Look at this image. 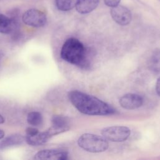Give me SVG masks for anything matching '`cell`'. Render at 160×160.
Listing matches in <instances>:
<instances>
[{
	"mask_svg": "<svg viewBox=\"0 0 160 160\" xmlns=\"http://www.w3.org/2000/svg\"><path fill=\"white\" fill-rule=\"evenodd\" d=\"M68 98L72 104L81 113L91 116L114 114L116 109L98 98L79 91H71Z\"/></svg>",
	"mask_w": 160,
	"mask_h": 160,
	"instance_id": "1",
	"label": "cell"
},
{
	"mask_svg": "<svg viewBox=\"0 0 160 160\" xmlns=\"http://www.w3.org/2000/svg\"><path fill=\"white\" fill-rule=\"evenodd\" d=\"M61 57L69 63L82 69H88L91 64L92 53L78 39L71 38L63 44L61 50Z\"/></svg>",
	"mask_w": 160,
	"mask_h": 160,
	"instance_id": "2",
	"label": "cell"
},
{
	"mask_svg": "<svg viewBox=\"0 0 160 160\" xmlns=\"http://www.w3.org/2000/svg\"><path fill=\"white\" fill-rule=\"evenodd\" d=\"M79 146L90 152H101L105 151L109 146L107 140L102 136L90 133L82 134L78 140Z\"/></svg>",
	"mask_w": 160,
	"mask_h": 160,
	"instance_id": "3",
	"label": "cell"
},
{
	"mask_svg": "<svg viewBox=\"0 0 160 160\" xmlns=\"http://www.w3.org/2000/svg\"><path fill=\"white\" fill-rule=\"evenodd\" d=\"M101 134L106 140L112 142H122L129 137L131 130L126 126H113L103 128Z\"/></svg>",
	"mask_w": 160,
	"mask_h": 160,
	"instance_id": "4",
	"label": "cell"
},
{
	"mask_svg": "<svg viewBox=\"0 0 160 160\" xmlns=\"http://www.w3.org/2000/svg\"><path fill=\"white\" fill-rule=\"evenodd\" d=\"M23 22L31 27L41 28L44 26L47 22L46 15L41 11L37 9H29L25 11L22 16Z\"/></svg>",
	"mask_w": 160,
	"mask_h": 160,
	"instance_id": "5",
	"label": "cell"
},
{
	"mask_svg": "<svg viewBox=\"0 0 160 160\" xmlns=\"http://www.w3.org/2000/svg\"><path fill=\"white\" fill-rule=\"evenodd\" d=\"M110 14L112 19L121 26H126L132 20V14L130 10L121 5L111 8Z\"/></svg>",
	"mask_w": 160,
	"mask_h": 160,
	"instance_id": "6",
	"label": "cell"
},
{
	"mask_svg": "<svg viewBox=\"0 0 160 160\" xmlns=\"http://www.w3.org/2000/svg\"><path fill=\"white\" fill-rule=\"evenodd\" d=\"M34 158L35 159L66 160L68 158V152L62 149H43L38 151Z\"/></svg>",
	"mask_w": 160,
	"mask_h": 160,
	"instance_id": "7",
	"label": "cell"
},
{
	"mask_svg": "<svg viewBox=\"0 0 160 160\" xmlns=\"http://www.w3.org/2000/svg\"><path fill=\"white\" fill-rule=\"evenodd\" d=\"M143 98L139 94L128 93L123 95L119 99V102L121 106L126 109H135L142 106Z\"/></svg>",
	"mask_w": 160,
	"mask_h": 160,
	"instance_id": "8",
	"label": "cell"
},
{
	"mask_svg": "<svg viewBox=\"0 0 160 160\" xmlns=\"http://www.w3.org/2000/svg\"><path fill=\"white\" fill-rule=\"evenodd\" d=\"M18 28V22L16 16L8 17L0 14V32L10 34L14 32Z\"/></svg>",
	"mask_w": 160,
	"mask_h": 160,
	"instance_id": "9",
	"label": "cell"
},
{
	"mask_svg": "<svg viewBox=\"0 0 160 160\" xmlns=\"http://www.w3.org/2000/svg\"><path fill=\"white\" fill-rule=\"evenodd\" d=\"M99 2V0H79L76 6V9L80 14H88L98 7Z\"/></svg>",
	"mask_w": 160,
	"mask_h": 160,
	"instance_id": "10",
	"label": "cell"
},
{
	"mask_svg": "<svg viewBox=\"0 0 160 160\" xmlns=\"http://www.w3.org/2000/svg\"><path fill=\"white\" fill-rule=\"evenodd\" d=\"M24 141L25 138L21 134H15L10 135L0 141V149H4L20 145L22 144Z\"/></svg>",
	"mask_w": 160,
	"mask_h": 160,
	"instance_id": "11",
	"label": "cell"
},
{
	"mask_svg": "<svg viewBox=\"0 0 160 160\" xmlns=\"http://www.w3.org/2000/svg\"><path fill=\"white\" fill-rule=\"evenodd\" d=\"M50 138L46 131L39 132L32 136H26L25 141L31 146H40L45 144Z\"/></svg>",
	"mask_w": 160,
	"mask_h": 160,
	"instance_id": "12",
	"label": "cell"
},
{
	"mask_svg": "<svg viewBox=\"0 0 160 160\" xmlns=\"http://www.w3.org/2000/svg\"><path fill=\"white\" fill-rule=\"evenodd\" d=\"M148 66L152 72H160V49L153 51L148 61Z\"/></svg>",
	"mask_w": 160,
	"mask_h": 160,
	"instance_id": "13",
	"label": "cell"
},
{
	"mask_svg": "<svg viewBox=\"0 0 160 160\" xmlns=\"http://www.w3.org/2000/svg\"><path fill=\"white\" fill-rule=\"evenodd\" d=\"M52 126L60 128L64 131L69 129V121L68 118L61 115H54L52 118Z\"/></svg>",
	"mask_w": 160,
	"mask_h": 160,
	"instance_id": "14",
	"label": "cell"
},
{
	"mask_svg": "<svg viewBox=\"0 0 160 160\" xmlns=\"http://www.w3.org/2000/svg\"><path fill=\"white\" fill-rule=\"evenodd\" d=\"M79 0H55L56 8L61 11H70L76 7Z\"/></svg>",
	"mask_w": 160,
	"mask_h": 160,
	"instance_id": "15",
	"label": "cell"
},
{
	"mask_svg": "<svg viewBox=\"0 0 160 160\" xmlns=\"http://www.w3.org/2000/svg\"><path fill=\"white\" fill-rule=\"evenodd\" d=\"M42 116L41 114L37 111H32L28 114L27 121L28 124L32 126H39L42 124Z\"/></svg>",
	"mask_w": 160,
	"mask_h": 160,
	"instance_id": "16",
	"label": "cell"
},
{
	"mask_svg": "<svg viewBox=\"0 0 160 160\" xmlns=\"http://www.w3.org/2000/svg\"><path fill=\"white\" fill-rule=\"evenodd\" d=\"M120 1L121 0H104V4L107 6L111 8H113L119 5Z\"/></svg>",
	"mask_w": 160,
	"mask_h": 160,
	"instance_id": "17",
	"label": "cell"
},
{
	"mask_svg": "<svg viewBox=\"0 0 160 160\" xmlns=\"http://www.w3.org/2000/svg\"><path fill=\"white\" fill-rule=\"evenodd\" d=\"M39 132V131L37 128H35L33 127H29L26 129V136H32L37 134Z\"/></svg>",
	"mask_w": 160,
	"mask_h": 160,
	"instance_id": "18",
	"label": "cell"
},
{
	"mask_svg": "<svg viewBox=\"0 0 160 160\" xmlns=\"http://www.w3.org/2000/svg\"><path fill=\"white\" fill-rule=\"evenodd\" d=\"M156 91L157 94L160 96V77L157 79L156 84Z\"/></svg>",
	"mask_w": 160,
	"mask_h": 160,
	"instance_id": "19",
	"label": "cell"
},
{
	"mask_svg": "<svg viewBox=\"0 0 160 160\" xmlns=\"http://www.w3.org/2000/svg\"><path fill=\"white\" fill-rule=\"evenodd\" d=\"M4 134H4V131H3V130H2V129H0V139H2V138H4Z\"/></svg>",
	"mask_w": 160,
	"mask_h": 160,
	"instance_id": "20",
	"label": "cell"
},
{
	"mask_svg": "<svg viewBox=\"0 0 160 160\" xmlns=\"http://www.w3.org/2000/svg\"><path fill=\"white\" fill-rule=\"evenodd\" d=\"M4 118L0 114V124H2V123H4Z\"/></svg>",
	"mask_w": 160,
	"mask_h": 160,
	"instance_id": "21",
	"label": "cell"
},
{
	"mask_svg": "<svg viewBox=\"0 0 160 160\" xmlns=\"http://www.w3.org/2000/svg\"><path fill=\"white\" fill-rule=\"evenodd\" d=\"M2 57H3V54L2 53V52H0V62H1V59L2 58Z\"/></svg>",
	"mask_w": 160,
	"mask_h": 160,
	"instance_id": "22",
	"label": "cell"
}]
</instances>
